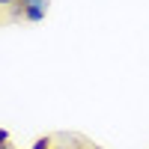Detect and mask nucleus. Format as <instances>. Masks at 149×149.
<instances>
[{"label": "nucleus", "mask_w": 149, "mask_h": 149, "mask_svg": "<svg viewBox=\"0 0 149 149\" xmlns=\"http://www.w3.org/2000/svg\"><path fill=\"white\" fill-rule=\"evenodd\" d=\"M33 149H51V137H39L33 143Z\"/></svg>", "instance_id": "2"}, {"label": "nucleus", "mask_w": 149, "mask_h": 149, "mask_svg": "<svg viewBox=\"0 0 149 149\" xmlns=\"http://www.w3.org/2000/svg\"><path fill=\"white\" fill-rule=\"evenodd\" d=\"M0 149H12V146H9V143H3V146H0Z\"/></svg>", "instance_id": "4"}, {"label": "nucleus", "mask_w": 149, "mask_h": 149, "mask_svg": "<svg viewBox=\"0 0 149 149\" xmlns=\"http://www.w3.org/2000/svg\"><path fill=\"white\" fill-rule=\"evenodd\" d=\"M33 6H48V0H18V3H15V12H12V18H24V12L33 9Z\"/></svg>", "instance_id": "1"}, {"label": "nucleus", "mask_w": 149, "mask_h": 149, "mask_svg": "<svg viewBox=\"0 0 149 149\" xmlns=\"http://www.w3.org/2000/svg\"><path fill=\"white\" fill-rule=\"evenodd\" d=\"M15 3H18V0H0V6H6V9H9V6H15Z\"/></svg>", "instance_id": "3"}]
</instances>
